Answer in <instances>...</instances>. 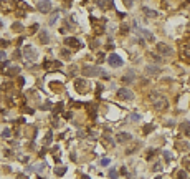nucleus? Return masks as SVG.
I'll return each mask as SVG.
<instances>
[{
    "label": "nucleus",
    "mask_w": 190,
    "mask_h": 179,
    "mask_svg": "<svg viewBox=\"0 0 190 179\" xmlns=\"http://www.w3.org/2000/svg\"><path fill=\"white\" fill-rule=\"evenodd\" d=\"M149 100H151L152 108L157 109V111H164V109L169 108V101H167V98L164 95H160V93H151Z\"/></svg>",
    "instance_id": "nucleus-1"
},
{
    "label": "nucleus",
    "mask_w": 190,
    "mask_h": 179,
    "mask_svg": "<svg viewBox=\"0 0 190 179\" xmlns=\"http://www.w3.org/2000/svg\"><path fill=\"white\" fill-rule=\"evenodd\" d=\"M83 75H84V76H98V75H101L104 80H109V78H111L104 70H102V68L93 66V65H86V66L83 68Z\"/></svg>",
    "instance_id": "nucleus-2"
},
{
    "label": "nucleus",
    "mask_w": 190,
    "mask_h": 179,
    "mask_svg": "<svg viewBox=\"0 0 190 179\" xmlns=\"http://www.w3.org/2000/svg\"><path fill=\"white\" fill-rule=\"evenodd\" d=\"M88 88H89V85L88 82H86L84 78H76L74 80V90L78 91V93H88Z\"/></svg>",
    "instance_id": "nucleus-3"
},
{
    "label": "nucleus",
    "mask_w": 190,
    "mask_h": 179,
    "mask_svg": "<svg viewBox=\"0 0 190 179\" xmlns=\"http://www.w3.org/2000/svg\"><path fill=\"white\" fill-rule=\"evenodd\" d=\"M43 68H45V71H55V70H60V68H61V63L58 60H53V61L45 60Z\"/></svg>",
    "instance_id": "nucleus-4"
},
{
    "label": "nucleus",
    "mask_w": 190,
    "mask_h": 179,
    "mask_svg": "<svg viewBox=\"0 0 190 179\" xmlns=\"http://www.w3.org/2000/svg\"><path fill=\"white\" fill-rule=\"evenodd\" d=\"M37 8H38V12H42V13H50L51 12V2L50 0H42V2H38Z\"/></svg>",
    "instance_id": "nucleus-5"
},
{
    "label": "nucleus",
    "mask_w": 190,
    "mask_h": 179,
    "mask_svg": "<svg viewBox=\"0 0 190 179\" xmlns=\"http://www.w3.org/2000/svg\"><path fill=\"white\" fill-rule=\"evenodd\" d=\"M108 61H109V65L111 66H114V68H119L121 65H122V58H121L119 55H116V53H111L108 56Z\"/></svg>",
    "instance_id": "nucleus-6"
},
{
    "label": "nucleus",
    "mask_w": 190,
    "mask_h": 179,
    "mask_svg": "<svg viewBox=\"0 0 190 179\" xmlns=\"http://www.w3.org/2000/svg\"><path fill=\"white\" fill-rule=\"evenodd\" d=\"M157 51H159L160 55H164V56H170L172 53H174L169 45H165V43H162V42H159V43H157Z\"/></svg>",
    "instance_id": "nucleus-7"
},
{
    "label": "nucleus",
    "mask_w": 190,
    "mask_h": 179,
    "mask_svg": "<svg viewBox=\"0 0 190 179\" xmlns=\"http://www.w3.org/2000/svg\"><path fill=\"white\" fill-rule=\"evenodd\" d=\"M23 55H25V58H27L28 61H35V60H37V50L33 48V47H25Z\"/></svg>",
    "instance_id": "nucleus-8"
},
{
    "label": "nucleus",
    "mask_w": 190,
    "mask_h": 179,
    "mask_svg": "<svg viewBox=\"0 0 190 179\" xmlns=\"http://www.w3.org/2000/svg\"><path fill=\"white\" fill-rule=\"evenodd\" d=\"M65 43L68 45V47H71L74 50H78V48H81V42L76 38V37H66L65 38Z\"/></svg>",
    "instance_id": "nucleus-9"
},
{
    "label": "nucleus",
    "mask_w": 190,
    "mask_h": 179,
    "mask_svg": "<svg viewBox=\"0 0 190 179\" xmlns=\"http://www.w3.org/2000/svg\"><path fill=\"white\" fill-rule=\"evenodd\" d=\"M118 96L121 98V100H132V98H134V95H132L128 88H121V90H118Z\"/></svg>",
    "instance_id": "nucleus-10"
},
{
    "label": "nucleus",
    "mask_w": 190,
    "mask_h": 179,
    "mask_svg": "<svg viewBox=\"0 0 190 179\" xmlns=\"http://www.w3.org/2000/svg\"><path fill=\"white\" fill-rule=\"evenodd\" d=\"M160 68L159 66H154V65H149L146 66V75H151V76H157V75H160Z\"/></svg>",
    "instance_id": "nucleus-11"
},
{
    "label": "nucleus",
    "mask_w": 190,
    "mask_h": 179,
    "mask_svg": "<svg viewBox=\"0 0 190 179\" xmlns=\"http://www.w3.org/2000/svg\"><path fill=\"white\" fill-rule=\"evenodd\" d=\"M116 140H118V143H128V141H131L132 140V136L129 134V133H118V136H116Z\"/></svg>",
    "instance_id": "nucleus-12"
},
{
    "label": "nucleus",
    "mask_w": 190,
    "mask_h": 179,
    "mask_svg": "<svg viewBox=\"0 0 190 179\" xmlns=\"http://www.w3.org/2000/svg\"><path fill=\"white\" fill-rule=\"evenodd\" d=\"M182 58L190 60V42H187L185 45H182V51H180Z\"/></svg>",
    "instance_id": "nucleus-13"
},
{
    "label": "nucleus",
    "mask_w": 190,
    "mask_h": 179,
    "mask_svg": "<svg viewBox=\"0 0 190 179\" xmlns=\"http://www.w3.org/2000/svg\"><path fill=\"white\" fill-rule=\"evenodd\" d=\"M188 148H190V144L185 143V141H177L175 143V149H177V151H187Z\"/></svg>",
    "instance_id": "nucleus-14"
},
{
    "label": "nucleus",
    "mask_w": 190,
    "mask_h": 179,
    "mask_svg": "<svg viewBox=\"0 0 190 179\" xmlns=\"http://www.w3.org/2000/svg\"><path fill=\"white\" fill-rule=\"evenodd\" d=\"M178 128L182 129L183 134L190 136V123H188V121H183V123H180V126H178Z\"/></svg>",
    "instance_id": "nucleus-15"
},
{
    "label": "nucleus",
    "mask_w": 190,
    "mask_h": 179,
    "mask_svg": "<svg viewBox=\"0 0 190 179\" xmlns=\"http://www.w3.org/2000/svg\"><path fill=\"white\" fill-rule=\"evenodd\" d=\"M20 73V66H10L7 71H5V75L7 76H13V75H18Z\"/></svg>",
    "instance_id": "nucleus-16"
},
{
    "label": "nucleus",
    "mask_w": 190,
    "mask_h": 179,
    "mask_svg": "<svg viewBox=\"0 0 190 179\" xmlns=\"http://www.w3.org/2000/svg\"><path fill=\"white\" fill-rule=\"evenodd\" d=\"M139 33H141V35H144V38H146L147 42H154V40H155V37L152 35L151 32H147V30H139Z\"/></svg>",
    "instance_id": "nucleus-17"
},
{
    "label": "nucleus",
    "mask_w": 190,
    "mask_h": 179,
    "mask_svg": "<svg viewBox=\"0 0 190 179\" xmlns=\"http://www.w3.org/2000/svg\"><path fill=\"white\" fill-rule=\"evenodd\" d=\"M121 80H122V83H132L134 82V71H128V75L122 76Z\"/></svg>",
    "instance_id": "nucleus-18"
},
{
    "label": "nucleus",
    "mask_w": 190,
    "mask_h": 179,
    "mask_svg": "<svg viewBox=\"0 0 190 179\" xmlns=\"http://www.w3.org/2000/svg\"><path fill=\"white\" fill-rule=\"evenodd\" d=\"M40 42H42V43H48V42H50L48 32H45V30H42V32H40Z\"/></svg>",
    "instance_id": "nucleus-19"
},
{
    "label": "nucleus",
    "mask_w": 190,
    "mask_h": 179,
    "mask_svg": "<svg viewBox=\"0 0 190 179\" xmlns=\"http://www.w3.org/2000/svg\"><path fill=\"white\" fill-rule=\"evenodd\" d=\"M50 88H53V91H63V83L51 82V83H50Z\"/></svg>",
    "instance_id": "nucleus-20"
},
{
    "label": "nucleus",
    "mask_w": 190,
    "mask_h": 179,
    "mask_svg": "<svg viewBox=\"0 0 190 179\" xmlns=\"http://www.w3.org/2000/svg\"><path fill=\"white\" fill-rule=\"evenodd\" d=\"M51 141H53V131H48L47 136H45V146H50Z\"/></svg>",
    "instance_id": "nucleus-21"
},
{
    "label": "nucleus",
    "mask_w": 190,
    "mask_h": 179,
    "mask_svg": "<svg viewBox=\"0 0 190 179\" xmlns=\"http://www.w3.org/2000/svg\"><path fill=\"white\" fill-rule=\"evenodd\" d=\"M58 17H60V12H53V13H51V17H50V22H48V24H50V25H55V22L58 20Z\"/></svg>",
    "instance_id": "nucleus-22"
},
{
    "label": "nucleus",
    "mask_w": 190,
    "mask_h": 179,
    "mask_svg": "<svg viewBox=\"0 0 190 179\" xmlns=\"http://www.w3.org/2000/svg\"><path fill=\"white\" fill-rule=\"evenodd\" d=\"M142 10H144V13H146L147 17H157V12H154V10H151L149 7H144Z\"/></svg>",
    "instance_id": "nucleus-23"
},
{
    "label": "nucleus",
    "mask_w": 190,
    "mask_h": 179,
    "mask_svg": "<svg viewBox=\"0 0 190 179\" xmlns=\"http://www.w3.org/2000/svg\"><path fill=\"white\" fill-rule=\"evenodd\" d=\"M174 177H177V179H185L187 177V172L183 171V169H180V171H177L175 174H174Z\"/></svg>",
    "instance_id": "nucleus-24"
},
{
    "label": "nucleus",
    "mask_w": 190,
    "mask_h": 179,
    "mask_svg": "<svg viewBox=\"0 0 190 179\" xmlns=\"http://www.w3.org/2000/svg\"><path fill=\"white\" fill-rule=\"evenodd\" d=\"M55 172H56V176H63V174H65V172H66V167H56V169H55Z\"/></svg>",
    "instance_id": "nucleus-25"
},
{
    "label": "nucleus",
    "mask_w": 190,
    "mask_h": 179,
    "mask_svg": "<svg viewBox=\"0 0 190 179\" xmlns=\"http://www.w3.org/2000/svg\"><path fill=\"white\" fill-rule=\"evenodd\" d=\"M154 129V126L152 124H146V126H144V134H149V133H151Z\"/></svg>",
    "instance_id": "nucleus-26"
},
{
    "label": "nucleus",
    "mask_w": 190,
    "mask_h": 179,
    "mask_svg": "<svg viewBox=\"0 0 190 179\" xmlns=\"http://www.w3.org/2000/svg\"><path fill=\"white\" fill-rule=\"evenodd\" d=\"M10 136H12V131H10V129H3L2 131V138H3V140H5V138H10Z\"/></svg>",
    "instance_id": "nucleus-27"
},
{
    "label": "nucleus",
    "mask_w": 190,
    "mask_h": 179,
    "mask_svg": "<svg viewBox=\"0 0 190 179\" xmlns=\"http://www.w3.org/2000/svg\"><path fill=\"white\" fill-rule=\"evenodd\" d=\"M86 106H88V109H89V114H91V116H96V108L94 106H91V105H86Z\"/></svg>",
    "instance_id": "nucleus-28"
},
{
    "label": "nucleus",
    "mask_w": 190,
    "mask_h": 179,
    "mask_svg": "<svg viewBox=\"0 0 190 179\" xmlns=\"http://www.w3.org/2000/svg\"><path fill=\"white\" fill-rule=\"evenodd\" d=\"M154 154H155V151H154V149H149V151H147V154H146V158H147L149 161H151V159L154 158Z\"/></svg>",
    "instance_id": "nucleus-29"
},
{
    "label": "nucleus",
    "mask_w": 190,
    "mask_h": 179,
    "mask_svg": "<svg viewBox=\"0 0 190 179\" xmlns=\"http://www.w3.org/2000/svg\"><path fill=\"white\" fill-rule=\"evenodd\" d=\"M122 3H124L126 7H128V8H131L132 5H134V0H122Z\"/></svg>",
    "instance_id": "nucleus-30"
},
{
    "label": "nucleus",
    "mask_w": 190,
    "mask_h": 179,
    "mask_svg": "<svg viewBox=\"0 0 190 179\" xmlns=\"http://www.w3.org/2000/svg\"><path fill=\"white\" fill-rule=\"evenodd\" d=\"M17 5H18V7H22V8H25V10H30V7H28L27 3H23L22 0H18V2H17Z\"/></svg>",
    "instance_id": "nucleus-31"
},
{
    "label": "nucleus",
    "mask_w": 190,
    "mask_h": 179,
    "mask_svg": "<svg viewBox=\"0 0 190 179\" xmlns=\"http://www.w3.org/2000/svg\"><path fill=\"white\" fill-rule=\"evenodd\" d=\"M60 111H63V103H58V105L55 106V114L60 113Z\"/></svg>",
    "instance_id": "nucleus-32"
},
{
    "label": "nucleus",
    "mask_w": 190,
    "mask_h": 179,
    "mask_svg": "<svg viewBox=\"0 0 190 179\" xmlns=\"http://www.w3.org/2000/svg\"><path fill=\"white\" fill-rule=\"evenodd\" d=\"M40 108H42V109H50L51 108V101H45V105H42Z\"/></svg>",
    "instance_id": "nucleus-33"
},
{
    "label": "nucleus",
    "mask_w": 190,
    "mask_h": 179,
    "mask_svg": "<svg viewBox=\"0 0 190 179\" xmlns=\"http://www.w3.org/2000/svg\"><path fill=\"white\" fill-rule=\"evenodd\" d=\"M109 177H111V179H118V172L114 169H111V171H109Z\"/></svg>",
    "instance_id": "nucleus-34"
},
{
    "label": "nucleus",
    "mask_w": 190,
    "mask_h": 179,
    "mask_svg": "<svg viewBox=\"0 0 190 179\" xmlns=\"http://www.w3.org/2000/svg\"><path fill=\"white\" fill-rule=\"evenodd\" d=\"M96 3L99 5L101 8H106V0H96Z\"/></svg>",
    "instance_id": "nucleus-35"
},
{
    "label": "nucleus",
    "mask_w": 190,
    "mask_h": 179,
    "mask_svg": "<svg viewBox=\"0 0 190 179\" xmlns=\"http://www.w3.org/2000/svg\"><path fill=\"white\" fill-rule=\"evenodd\" d=\"M131 119H132V121H139V119H141V114H136V113L131 114Z\"/></svg>",
    "instance_id": "nucleus-36"
},
{
    "label": "nucleus",
    "mask_w": 190,
    "mask_h": 179,
    "mask_svg": "<svg viewBox=\"0 0 190 179\" xmlns=\"http://www.w3.org/2000/svg\"><path fill=\"white\" fill-rule=\"evenodd\" d=\"M12 28H13V30H15V32H20V30H22V28H23V27H22L20 24H15V25H13Z\"/></svg>",
    "instance_id": "nucleus-37"
},
{
    "label": "nucleus",
    "mask_w": 190,
    "mask_h": 179,
    "mask_svg": "<svg viewBox=\"0 0 190 179\" xmlns=\"http://www.w3.org/2000/svg\"><path fill=\"white\" fill-rule=\"evenodd\" d=\"M101 91H102V85H98L96 86V95H101Z\"/></svg>",
    "instance_id": "nucleus-38"
},
{
    "label": "nucleus",
    "mask_w": 190,
    "mask_h": 179,
    "mask_svg": "<svg viewBox=\"0 0 190 179\" xmlns=\"http://www.w3.org/2000/svg\"><path fill=\"white\" fill-rule=\"evenodd\" d=\"M61 53H63V56H66V58H70V56H71V53H70L68 50H63Z\"/></svg>",
    "instance_id": "nucleus-39"
},
{
    "label": "nucleus",
    "mask_w": 190,
    "mask_h": 179,
    "mask_svg": "<svg viewBox=\"0 0 190 179\" xmlns=\"http://www.w3.org/2000/svg\"><path fill=\"white\" fill-rule=\"evenodd\" d=\"M121 174H122V176H129V172L126 171V167H121Z\"/></svg>",
    "instance_id": "nucleus-40"
},
{
    "label": "nucleus",
    "mask_w": 190,
    "mask_h": 179,
    "mask_svg": "<svg viewBox=\"0 0 190 179\" xmlns=\"http://www.w3.org/2000/svg\"><path fill=\"white\" fill-rule=\"evenodd\" d=\"M164 156H165V161H170V159H172V156H170V153H167V151L164 153Z\"/></svg>",
    "instance_id": "nucleus-41"
},
{
    "label": "nucleus",
    "mask_w": 190,
    "mask_h": 179,
    "mask_svg": "<svg viewBox=\"0 0 190 179\" xmlns=\"http://www.w3.org/2000/svg\"><path fill=\"white\" fill-rule=\"evenodd\" d=\"M0 60H5V51L0 50Z\"/></svg>",
    "instance_id": "nucleus-42"
},
{
    "label": "nucleus",
    "mask_w": 190,
    "mask_h": 179,
    "mask_svg": "<svg viewBox=\"0 0 190 179\" xmlns=\"http://www.w3.org/2000/svg\"><path fill=\"white\" fill-rule=\"evenodd\" d=\"M128 30H129L128 25H122V27H121V32H128Z\"/></svg>",
    "instance_id": "nucleus-43"
},
{
    "label": "nucleus",
    "mask_w": 190,
    "mask_h": 179,
    "mask_svg": "<svg viewBox=\"0 0 190 179\" xmlns=\"http://www.w3.org/2000/svg\"><path fill=\"white\" fill-rule=\"evenodd\" d=\"M17 179H28L25 174H18V176H17Z\"/></svg>",
    "instance_id": "nucleus-44"
},
{
    "label": "nucleus",
    "mask_w": 190,
    "mask_h": 179,
    "mask_svg": "<svg viewBox=\"0 0 190 179\" xmlns=\"http://www.w3.org/2000/svg\"><path fill=\"white\" fill-rule=\"evenodd\" d=\"M108 163H109V159H101V164H102V166H106Z\"/></svg>",
    "instance_id": "nucleus-45"
},
{
    "label": "nucleus",
    "mask_w": 190,
    "mask_h": 179,
    "mask_svg": "<svg viewBox=\"0 0 190 179\" xmlns=\"http://www.w3.org/2000/svg\"><path fill=\"white\" fill-rule=\"evenodd\" d=\"M71 116H73V114H71V113H65V118H66V119H70Z\"/></svg>",
    "instance_id": "nucleus-46"
},
{
    "label": "nucleus",
    "mask_w": 190,
    "mask_h": 179,
    "mask_svg": "<svg viewBox=\"0 0 190 179\" xmlns=\"http://www.w3.org/2000/svg\"><path fill=\"white\" fill-rule=\"evenodd\" d=\"M37 30H38V25L35 24V25H33V27H32V32H37Z\"/></svg>",
    "instance_id": "nucleus-47"
},
{
    "label": "nucleus",
    "mask_w": 190,
    "mask_h": 179,
    "mask_svg": "<svg viewBox=\"0 0 190 179\" xmlns=\"http://www.w3.org/2000/svg\"><path fill=\"white\" fill-rule=\"evenodd\" d=\"M83 179H89V176H83Z\"/></svg>",
    "instance_id": "nucleus-48"
},
{
    "label": "nucleus",
    "mask_w": 190,
    "mask_h": 179,
    "mask_svg": "<svg viewBox=\"0 0 190 179\" xmlns=\"http://www.w3.org/2000/svg\"><path fill=\"white\" fill-rule=\"evenodd\" d=\"M155 179H162V177H160V176H157V177H155Z\"/></svg>",
    "instance_id": "nucleus-49"
},
{
    "label": "nucleus",
    "mask_w": 190,
    "mask_h": 179,
    "mask_svg": "<svg viewBox=\"0 0 190 179\" xmlns=\"http://www.w3.org/2000/svg\"><path fill=\"white\" fill-rule=\"evenodd\" d=\"M0 27H2V22H0Z\"/></svg>",
    "instance_id": "nucleus-50"
},
{
    "label": "nucleus",
    "mask_w": 190,
    "mask_h": 179,
    "mask_svg": "<svg viewBox=\"0 0 190 179\" xmlns=\"http://www.w3.org/2000/svg\"><path fill=\"white\" fill-rule=\"evenodd\" d=\"M188 83H190V80H188Z\"/></svg>",
    "instance_id": "nucleus-51"
}]
</instances>
